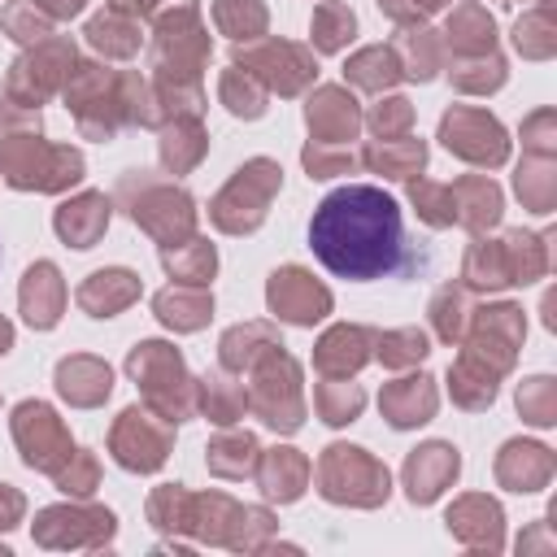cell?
<instances>
[{
	"label": "cell",
	"instance_id": "6da1fadb",
	"mask_svg": "<svg viewBox=\"0 0 557 557\" xmlns=\"http://www.w3.org/2000/svg\"><path fill=\"white\" fill-rule=\"evenodd\" d=\"M309 248L335 278H405L426 265V252H413L405 239V218L396 196L374 183H344L318 200L309 218Z\"/></svg>",
	"mask_w": 557,
	"mask_h": 557
},
{
	"label": "cell",
	"instance_id": "7a4b0ae2",
	"mask_svg": "<svg viewBox=\"0 0 557 557\" xmlns=\"http://www.w3.org/2000/svg\"><path fill=\"white\" fill-rule=\"evenodd\" d=\"M0 174L17 191H65L83 178V152L48 144L35 109L0 104Z\"/></svg>",
	"mask_w": 557,
	"mask_h": 557
},
{
	"label": "cell",
	"instance_id": "3957f363",
	"mask_svg": "<svg viewBox=\"0 0 557 557\" xmlns=\"http://www.w3.org/2000/svg\"><path fill=\"white\" fill-rule=\"evenodd\" d=\"M470 322H474V331H470L461 361L448 370V392L461 409H483L496 396V379L513 366V352L522 344L527 322H522L518 305L479 309V313H470Z\"/></svg>",
	"mask_w": 557,
	"mask_h": 557
},
{
	"label": "cell",
	"instance_id": "277c9868",
	"mask_svg": "<svg viewBox=\"0 0 557 557\" xmlns=\"http://www.w3.org/2000/svg\"><path fill=\"white\" fill-rule=\"evenodd\" d=\"M117 200L135 218V226H144L161 248H170V244H178V239H187L196 231V200L178 183L152 178L144 170H131L117 183Z\"/></svg>",
	"mask_w": 557,
	"mask_h": 557
},
{
	"label": "cell",
	"instance_id": "5b68a950",
	"mask_svg": "<svg viewBox=\"0 0 557 557\" xmlns=\"http://www.w3.org/2000/svg\"><path fill=\"white\" fill-rule=\"evenodd\" d=\"M126 374L144 387L148 409H157L170 422L191 418V409H196V383L187 379V366H183V357H178L174 344H165V339L135 344L131 357H126Z\"/></svg>",
	"mask_w": 557,
	"mask_h": 557
},
{
	"label": "cell",
	"instance_id": "8992f818",
	"mask_svg": "<svg viewBox=\"0 0 557 557\" xmlns=\"http://www.w3.org/2000/svg\"><path fill=\"white\" fill-rule=\"evenodd\" d=\"M544 265H548L544 239L509 231L505 239H474L461 261V278L470 287L492 292V287H509V283H531L544 274Z\"/></svg>",
	"mask_w": 557,
	"mask_h": 557
},
{
	"label": "cell",
	"instance_id": "52a82bcc",
	"mask_svg": "<svg viewBox=\"0 0 557 557\" xmlns=\"http://www.w3.org/2000/svg\"><path fill=\"white\" fill-rule=\"evenodd\" d=\"M65 91V109L74 113L78 131L87 139H113L117 126L126 122V74L109 65H74Z\"/></svg>",
	"mask_w": 557,
	"mask_h": 557
},
{
	"label": "cell",
	"instance_id": "ba28073f",
	"mask_svg": "<svg viewBox=\"0 0 557 557\" xmlns=\"http://www.w3.org/2000/svg\"><path fill=\"white\" fill-rule=\"evenodd\" d=\"M278 187H283V170H278L270 157L244 161V165L235 170V178H231V183L213 196V205H209L213 226L226 231V235H248V231H257V226L265 222L270 200L278 196Z\"/></svg>",
	"mask_w": 557,
	"mask_h": 557
},
{
	"label": "cell",
	"instance_id": "9c48e42d",
	"mask_svg": "<svg viewBox=\"0 0 557 557\" xmlns=\"http://www.w3.org/2000/svg\"><path fill=\"white\" fill-rule=\"evenodd\" d=\"M248 409L274 426V431H296L305 422V400H300V366L278 348L261 352L248 366Z\"/></svg>",
	"mask_w": 557,
	"mask_h": 557
},
{
	"label": "cell",
	"instance_id": "30bf717a",
	"mask_svg": "<svg viewBox=\"0 0 557 557\" xmlns=\"http://www.w3.org/2000/svg\"><path fill=\"white\" fill-rule=\"evenodd\" d=\"M74 74V44L65 35H52V39H39L30 52H22L13 65H9V78H4V96L9 104H22V109H35L44 104L52 91H61Z\"/></svg>",
	"mask_w": 557,
	"mask_h": 557
},
{
	"label": "cell",
	"instance_id": "8fae6325",
	"mask_svg": "<svg viewBox=\"0 0 557 557\" xmlns=\"http://www.w3.org/2000/svg\"><path fill=\"white\" fill-rule=\"evenodd\" d=\"M318 483L326 500H352V505H379L387 496V470L352 444H331L318 461Z\"/></svg>",
	"mask_w": 557,
	"mask_h": 557
},
{
	"label": "cell",
	"instance_id": "7c38bea8",
	"mask_svg": "<svg viewBox=\"0 0 557 557\" xmlns=\"http://www.w3.org/2000/svg\"><path fill=\"white\" fill-rule=\"evenodd\" d=\"M440 139L453 157L470 161V165H500L509 157V139L505 126L487 113V109H470V104H453L440 117Z\"/></svg>",
	"mask_w": 557,
	"mask_h": 557
},
{
	"label": "cell",
	"instance_id": "4fadbf2b",
	"mask_svg": "<svg viewBox=\"0 0 557 557\" xmlns=\"http://www.w3.org/2000/svg\"><path fill=\"white\" fill-rule=\"evenodd\" d=\"M170 440H174V422L161 418L157 409H122L117 422H113V435H109V448L117 457V466L126 470H157L170 453Z\"/></svg>",
	"mask_w": 557,
	"mask_h": 557
},
{
	"label": "cell",
	"instance_id": "5bb4252c",
	"mask_svg": "<svg viewBox=\"0 0 557 557\" xmlns=\"http://www.w3.org/2000/svg\"><path fill=\"white\" fill-rule=\"evenodd\" d=\"M235 65H244L265 91H278V96L305 91L313 83V74H318L313 52L300 48V44H287V39H265L257 48L235 52Z\"/></svg>",
	"mask_w": 557,
	"mask_h": 557
},
{
	"label": "cell",
	"instance_id": "9a60e30c",
	"mask_svg": "<svg viewBox=\"0 0 557 557\" xmlns=\"http://www.w3.org/2000/svg\"><path fill=\"white\" fill-rule=\"evenodd\" d=\"M13 440L22 448V461L35 466V470H48V474H57L74 453L65 422L44 400H22L13 409Z\"/></svg>",
	"mask_w": 557,
	"mask_h": 557
},
{
	"label": "cell",
	"instance_id": "2e32d148",
	"mask_svg": "<svg viewBox=\"0 0 557 557\" xmlns=\"http://www.w3.org/2000/svg\"><path fill=\"white\" fill-rule=\"evenodd\" d=\"M265 305H270V313L278 322L313 326V322H322L331 313V292L305 265H283L265 283Z\"/></svg>",
	"mask_w": 557,
	"mask_h": 557
},
{
	"label": "cell",
	"instance_id": "e0dca14e",
	"mask_svg": "<svg viewBox=\"0 0 557 557\" xmlns=\"http://www.w3.org/2000/svg\"><path fill=\"white\" fill-rule=\"evenodd\" d=\"M305 122L318 144H352L361 131V109L348 87H318L305 104Z\"/></svg>",
	"mask_w": 557,
	"mask_h": 557
},
{
	"label": "cell",
	"instance_id": "ac0fdd59",
	"mask_svg": "<svg viewBox=\"0 0 557 557\" xmlns=\"http://www.w3.org/2000/svg\"><path fill=\"white\" fill-rule=\"evenodd\" d=\"M370 348H374V331L370 326H357V322H339L331 326L318 348H313V366L322 379H348L357 374L366 361H370Z\"/></svg>",
	"mask_w": 557,
	"mask_h": 557
},
{
	"label": "cell",
	"instance_id": "d6986e66",
	"mask_svg": "<svg viewBox=\"0 0 557 557\" xmlns=\"http://www.w3.org/2000/svg\"><path fill=\"white\" fill-rule=\"evenodd\" d=\"M17 305H22V318H26L35 331H52V326L61 322V309H65L61 270H57L52 261H35V265L22 274Z\"/></svg>",
	"mask_w": 557,
	"mask_h": 557
},
{
	"label": "cell",
	"instance_id": "ffe728a7",
	"mask_svg": "<svg viewBox=\"0 0 557 557\" xmlns=\"http://www.w3.org/2000/svg\"><path fill=\"white\" fill-rule=\"evenodd\" d=\"M74 300H78V309H83V313H91V318H113V313H122L126 305H135V300H139V274H135V270H126V265L96 270L91 278H83V283H78Z\"/></svg>",
	"mask_w": 557,
	"mask_h": 557
},
{
	"label": "cell",
	"instance_id": "44dd1931",
	"mask_svg": "<svg viewBox=\"0 0 557 557\" xmlns=\"http://www.w3.org/2000/svg\"><path fill=\"white\" fill-rule=\"evenodd\" d=\"M457 466H461V457H457L453 444H440V440H435V444L413 448L409 461H405L409 500H435V496L444 492V483L457 479Z\"/></svg>",
	"mask_w": 557,
	"mask_h": 557
},
{
	"label": "cell",
	"instance_id": "7402d4cb",
	"mask_svg": "<svg viewBox=\"0 0 557 557\" xmlns=\"http://www.w3.org/2000/svg\"><path fill=\"white\" fill-rule=\"evenodd\" d=\"M379 409H383V418H387L396 431L422 426V422H431V413H435V383H431L426 374L396 379V383L383 387Z\"/></svg>",
	"mask_w": 557,
	"mask_h": 557
},
{
	"label": "cell",
	"instance_id": "603a6c76",
	"mask_svg": "<svg viewBox=\"0 0 557 557\" xmlns=\"http://www.w3.org/2000/svg\"><path fill=\"white\" fill-rule=\"evenodd\" d=\"M448 200H453V222L466 231H487L500 222V187L483 174H466L448 183Z\"/></svg>",
	"mask_w": 557,
	"mask_h": 557
},
{
	"label": "cell",
	"instance_id": "cb8c5ba5",
	"mask_svg": "<svg viewBox=\"0 0 557 557\" xmlns=\"http://www.w3.org/2000/svg\"><path fill=\"white\" fill-rule=\"evenodd\" d=\"M57 392L78 405V409H91L100 405L109 392H113V370L100 361V357H87V352H74L57 366Z\"/></svg>",
	"mask_w": 557,
	"mask_h": 557
},
{
	"label": "cell",
	"instance_id": "d4e9b609",
	"mask_svg": "<svg viewBox=\"0 0 557 557\" xmlns=\"http://www.w3.org/2000/svg\"><path fill=\"white\" fill-rule=\"evenodd\" d=\"M52 226H57V235L70 248H91L104 235V226H109V200H104V191H83V196L65 200L57 209Z\"/></svg>",
	"mask_w": 557,
	"mask_h": 557
},
{
	"label": "cell",
	"instance_id": "484cf974",
	"mask_svg": "<svg viewBox=\"0 0 557 557\" xmlns=\"http://www.w3.org/2000/svg\"><path fill=\"white\" fill-rule=\"evenodd\" d=\"M152 309L165 326L174 331H200L209 318H213V296L205 287H191V283H174L165 292L152 296Z\"/></svg>",
	"mask_w": 557,
	"mask_h": 557
},
{
	"label": "cell",
	"instance_id": "4316f807",
	"mask_svg": "<svg viewBox=\"0 0 557 557\" xmlns=\"http://www.w3.org/2000/svg\"><path fill=\"white\" fill-rule=\"evenodd\" d=\"M361 165H370L383 178H418V170L426 165V144L413 135L400 139H374L370 148H361Z\"/></svg>",
	"mask_w": 557,
	"mask_h": 557
},
{
	"label": "cell",
	"instance_id": "83f0119b",
	"mask_svg": "<svg viewBox=\"0 0 557 557\" xmlns=\"http://www.w3.org/2000/svg\"><path fill=\"white\" fill-rule=\"evenodd\" d=\"M392 57H396V65H400V78H418V83H426V78H435L444 52H440V39H435L426 26L409 22V26L392 39Z\"/></svg>",
	"mask_w": 557,
	"mask_h": 557
},
{
	"label": "cell",
	"instance_id": "f1b7e54d",
	"mask_svg": "<svg viewBox=\"0 0 557 557\" xmlns=\"http://www.w3.org/2000/svg\"><path fill=\"white\" fill-rule=\"evenodd\" d=\"M209 148V135L200 126V117H170L161 131V165L170 174H187L191 165H200Z\"/></svg>",
	"mask_w": 557,
	"mask_h": 557
},
{
	"label": "cell",
	"instance_id": "f546056e",
	"mask_svg": "<svg viewBox=\"0 0 557 557\" xmlns=\"http://www.w3.org/2000/svg\"><path fill=\"white\" fill-rule=\"evenodd\" d=\"M283 339H278V331L270 326V322H239V326H231L226 335H222V370H231V374H244L261 352H270V348H278Z\"/></svg>",
	"mask_w": 557,
	"mask_h": 557
},
{
	"label": "cell",
	"instance_id": "4dcf8cb0",
	"mask_svg": "<svg viewBox=\"0 0 557 557\" xmlns=\"http://www.w3.org/2000/svg\"><path fill=\"white\" fill-rule=\"evenodd\" d=\"M161 265L170 270V278H174V283L205 287V283L213 278V270H218V252H213V244H209V239L187 235V239H178V244L161 248Z\"/></svg>",
	"mask_w": 557,
	"mask_h": 557
},
{
	"label": "cell",
	"instance_id": "1f68e13d",
	"mask_svg": "<svg viewBox=\"0 0 557 557\" xmlns=\"http://www.w3.org/2000/svg\"><path fill=\"white\" fill-rule=\"evenodd\" d=\"M87 44L96 48V52H104V57H135L139 52V44H144V35H139V22L131 17V13H122V9H109V13H100V17H91L87 22Z\"/></svg>",
	"mask_w": 557,
	"mask_h": 557
},
{
	"label": "cell",
	"instance_id": "d6a6232c",
	"mask_svg": "<svg viewBox=\"0 0 557 557\" xmlns=\"http://www.w3.org/2000/svg\"><path fill=\"white\" fill-rule=\"evenodd\" d=\"M444 35H448V44H453L461 57H483V52H492V44H496V26H492V13H487L483 4H457Z\"/></svg>",
	"mask_w": 557,
	"mask_h": 557
},
{
	"label": "cell",
	"instance_id": "836d02e7",
	"mask_svg": "<svg viewBox=\"0 0 557 557\" xmlns=\"http://www.w3.org/2000/svg\"><path fill=\"white\" fill-rule=\"evenodd\" d=\"M196 405L209 413V422L226 426V422L244 418V409H248V392H244L239 383H231L226 370H209V374L196 383Z\"/></svg>",
	"mask_w": 557,
	"mask_h": 557
},
{
	"label": "cell",
	"instance_id": "e575fe53",
	"mask_svg": "<svg viewBox=\"0 0 557 557\" xmlns=\"http://www.w3.org/2000/svg\"><path fill=\"white\" fill-rule=\"evenodd\" d=\"M496 470L513 492H535V483L548 479V453L540 444H505Z\"/></svg>",
	"mask_w": 557,
	"mask_h": 557
},
{
	"label": "cell",
	"instance_id": "d590c367",
	"mask_svg": "<svg viewBox=\"0 0 557 557\" xmlns=\"http://www.w3.org/2000/svg\"><path fill=\"white\" fill-rule=\"evenodd\" d=\"M305 479H309V461L296 448H274V453L261 457V487L270 496L292 500V496H300Z\"/></svg>",
	"mask_w": 557,
	"mask_h": 557
},
{
	"label": "cell",
	"instance_id": "8d00e7d4",
	"mask_svg": "<svg viewBox=\"0 0 557 557\" xmlns=\"http://www.w3.org/2000/svg\"><path fill=\"white\" fill-rule=\"evenodd\" d=\"M344 78H348L352 87H361V91H383V87H392V83L400 78V65H396L392 48L374 44V48H361V52L348 57Z\"/></svg>",
	"mask_w": 557,
	"mask_h": 557
},
{
	"label": "cell",
	"instance_id": "74e56055",
	"mask_svg": "<svg viewBox=\"0 0 557 557\" xmlns=\"http://www.w3.org/2000/svg\"><path fill=\"white\" fill-rule=\"evenodd\" d=\"M218 96H222V104L235 113V117H261L265 113V87L244 70V65H226L222 70V78H218Z\"/></svg>",
	"mask_w": 557,
	"mask_h": 557
},
{
	"label": "cell",
	"instance_id": "f35d334b",
	"mask_svg": "<svg viewBox=\"0 0 557 557\" xmlns=\"http://www.w3.org/2000/svg\"><path fill=\"white\" fill-rule=\"evenodd\" d=\"M361 405H366L361 383H348V379H322V383L313 387V409H318V418L331 422V426L352 422V418L361 413Z\"/></svg>",
	"mask_w": 557,
	"mask_h": 557
},
{
	"label": "cell",
	"instance_id": "ab89813d",
	"mask_svg": "<svg viewBox=\"0 0 557 557\" xmlns=\"http://www.w3.org/2000/svg\"><path fill=\"white\" fill-rule=\"evenodd\" d=\"M213 22H218L222 35H231L235 44H244V39L265 35L270 13H265L261 0H218V4H213Z\"/></svg>",
	"mask_w": 557,
	"mask_h": 557
},
{
	"label": "cell",
	"instance_id": "60d3db41",
	"mask_svg": "<svg viewBox=\"0 0 557 557\" xmlns=\"http://www.w3.org/2000/svg\"><path fill=\"white\" fill-rule=\"evenodd\" d=\"M309 30H313V48H318V52H339V48L352 39L357 17H352L348 4H339V0H322V4L313 9Z\"/></svg>",
	"mask_w": 557,
	"mask_h": 557
},
{
	"label": "cell",
	"instance_id": "b9f144b4",
	"mask_svg": "<svg viewBox=\"0 0 557 557\" xmlns=\"http://www.w3.org/2000/svg\"><path fill=\"white\" fill-rule=\"evenodd\" d=\"M431 326H435V335L444 339V344H457L461 335H466V326H470V300H466V287H440L435 296H431Z\"/></svg>",
	"mask_w": 557,
	"mask_h": 557
},
{
	"label": "cell",
	"instance_id": "7bdbcfd3",
	"mask_svg": "<svg viewBox=\"0 0 557 557\" xmlns=\"http://www.w3.org/2000/svg\"><path fill=\"white\" fill-rule=\"evenodd\" d=\"M300 161H305L309 178H335V174H352L361 165V152L352 144H318V139H309Z\"/></svg>",
	"mask_w": 557,
	"mask_h": 557
},
{
	"label": "cell",
	"instance_id": "ee69618b",
	"mask_svg": "<svg viewBox=\"0 0 557 557\" xmlns=\"http://www.w3.org/2000/svg\"><path fill=\"white\" fill-rule=\"evenodd\" d=\"M374 348H379V361L392 366V370H405V366H418L431 348H426V335L418 326H396V331H383L374 335Z\"/></svg>",
	"mask_w": 557,
	"mask_h": 557
},
{
	"label": "cell",
	"instance_id": "f6af8a7d",
	"mask_svg": "<svg viewBox=\"0 0 557 557\" xmlns=\"http://www.w3.org/2000/svg\"><path fill=\"white\" fill-rule=\"evenodd\" d=\"M257 457V440L248 431H235V435H218L209 444V470L226 474V479H239Z\"/></svg>",
	"mask_w": 557,
	"mask_h": 557
},
{
	"label": "cell",
	"instance_id": "bcb514c9",
	"mask_svg": "<svg viewBox=\"0 0 557 557\" xmlns=\"http://www.w3.org/2000/svg\"><path fill=\"white\" fill-rule=\"evenodd\" d=\"M505 83V61L496 52H483V57H466V65L453 70V87L457 91H470V96H487Z\"/></svg>",
	"mask_w": 557,
	"mask_h": 557
},
{
	"label": "cell",
	"instance_id": "7dc6e473",
	"mask_svg": "<svg viewBox=\"0 0 557 557\" xmlns=\"http://www.w3.org/2000/svg\"><path fill=\"white\" fill-rule=\"evenodd\" d=\"M0 26H4V35H9V39H17V44H39V39H48L52 17H48L35 0H13V4L4 9Z\"/></svg>",
	"mask_w": 557,
	"mask_h": 557
},
{
	"label": "cell",
	"instance_id": "c3c4849f",
	"mask_svg": "<svg viewBox=\"0 0 557 557\" xmlns=\"http://www.w3.org/2000/svg\"><path fill=\"white\" fill-rule=\"evenodd\" d=\"M513 187H518V196L527 200V209L548 213V205H553V165H548V157H535V161L518 165Z\"/></svg>",
	"mask_w": 557,
	"mask_h": 557
},
{
	"label": "cell",
	"instance_id": "681fc988",
	"mask_svg": "<svg viewBox=\"0 0 557 557\" xmlns=\"http://www.w3.org/2000/svg\"><path fill=\"white\" fill-rule=\"evenodd\" d=\"M409 200L418 209L422 222L431 226H453V200H448V183H426V178H409Z\"/></svg>",
	"mask_w": 557,
	"mask_h": 557
},
{
	"label": "cell",
	"instance_id": "f907efd6",
	"mask_svg": "<svg viewBox=\"0 0 557 557\" xmlns=\"http://www.w3.org/2000/svg\"><path fill=\"white\" fill-rule=\"evenodd\" d=\"M513 44H518V52L522 57H535V61H544V57H553V22H548V9L540 4L535 13H527L518 26H513Z\"/></svg>",
	"mask_w": 557,
	"mask_h": 557
},
{
	"label": "cell",
	"instance_id": "816d5d0a",
	"mask_svg": "<svg viewBox=\"0 0 557 557\" xmlns=\"http://www.w3.org/2000/svg\"><path fill=\"white\" fill-rule=\"evenodd\" d=\"M370 131H374V139H400V135H409V126H413V104L405 100V96H387V100H379L374 109H370Z\"/></svg>",
	"mask_w": 557,
	"mask_h": 557
},
{
	"label": "cell",
	"instance_id": "f5cc1de1",
	"mask_svg": "<svg viewBox=\"0 0 557 557\" xmlns=\"http://www.w3.org/2000/svg\"><path fill=\"white\" fill-rule=\"evenodd\" d=\"M518 409H522L527 422L548 426V422H553V379H548V374L527 379V383L518 387Z\"/></svg>",
	"mask_w": 557,
	"mask_h": 557
},
{
	"label": "cell",
	"instance_id": "db71d44e",
	"mask_svg": "<svg viewBox=\"0 0 557 557\" xmlns=\"http://www.w3.org/2000/svg\"><path fill=\"white\" fill-rule=\"evenodd\" d=\"M57 483L65 492H91V483H96V457L91 453H70V466L57 470Z\"/></svg>",
	"mask_w": 557,
	"mask_h": 557
},
{
	"label": "cell",
	"instance_id": "11a10c76",
	"mask_svg": "<svg viewBox=\"0 0 557 557\" xmlns=\"http://www.w3.org/2000/svg\"><path fill=\"white\" fill-rule=\"evenodd\" d=\"M448 0H379V9L392 17V22H400V26H409V22H422L426 13H435V9H444Z\"/></svg>",
	"mask_w": 557,
	"mask_h": 557
},
{
	"label": "cell",
	"instance_id": "9f6ffc18",
	"mask_svg": "<svg viewBox=\"0 0 557 557\" xmlns=\"http://www.w3.org/2000/svg\"><path fill=\"white\" fill-rule=\"evenodd\" d=\"M548 126H553V113H548V109L531 113V117H527V126H522V135H527V144L535 148V157H548V148H553Z\"/></svg>",
	"mask_w": 557,
	"mask_h": 557
},
{
	"label": "cell",
	"instance_id": "6f0895ef",
	"mask_svg": "<svg viewBox=\"0 0 557 557\" xmlns=\"http://www.w3.org/2000/svg\"><path fill=\"white\" fill-rule=\"evenodd\" d=\"M17 513H22V496L9 483H0V527H9Z\"/></svg>",
	"mask_w": 557,
	"mask_h": 557
},
{
	"label": "cell",
	"instance_id": "680465c9",
	"mask_svg": "<svg viewBox=\"0 0 557 557\" xmlns=\"http://www.w3.org/2000/svg\"><path fill=\"white\" fill-rule=\"evenodd\" d=\"M52 22H61V17H74L78 9H83V0H35Z\"/></svg>",
	"mask_w": 557,
	"mask_h": 557
},
{
	"label": "cell",
	"instance_id": "91938a15",
	"mask_svg": "<svg viewBox=\"0 0 557 557\" xmlns=\"http://www.w3.org/2000/svg\"><path fill=\"white\" fill-rule=\"evenodd\" d=\"M165 4H170V0H113V9H122V13H144V17H157Z\"/></svg>",
	"mask_w": 557,
	"mask_h": 557
},
{
	"label": "cell",
	"instance_id": "94428289",
	"mask_svg": "<svg viewBox=\"0 0 557 557\" xmlns=\"http://www.w3.org/2000/svg\"><path fill=\"white\" fill-rule=\"evenodd\" d=\"M9 348H13V326H9L4 318H0V357H4Z\"/></svg>",
	"mask_w": 557,
	"mask_h": 557
}]
</instances>
